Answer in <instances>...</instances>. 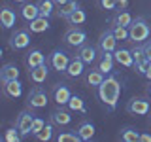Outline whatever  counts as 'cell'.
Listing matches in <instances>:
<instances>
[{"label": "cell", "instance_id": "cell-44", "mask_svg": "<svg viewBox=\"0 0 151 142\" xmlns=\"http://www.w3.org/2000/svg\"><path fill=\"white\" fill-rule=\"evenodd\" d=\"M13 2H15V4H25L27 0H13Z\"/></svg>", "mask_w": 151, "mask_h": 142}, {"label": "cell", "instance_id": "cell-6", "mask_svg": "<svg viewBox=\"0 0 151 142\" xmlns=\"http://www.w3.org/2000/svg\"><path fill=\"white\" fill-rule=\"evenodd\" d=\"M28 46H30V30L28 28H17L9 38V47L13 51H21L27 49Z\"/></svg>", "mask_w": 151, "mask_h": 142}, {"label": "cell", "instance_id": "cell-14", "mask_svg": "<svg viewBox=\"0 0 151 142\" xmlns=\"http://www.w3.org/2000/svg\"><path fill=\"white\" fill-rule=\"evenodd\" d=\"M47 76H49V66H47V63L40 64V66H34V68L28 70V78H30V82L36 83V85H42L47 80Z\"/></svg>", "mask_w": 151, "mask_h": 142}, {"label": "cell", "instance_id": "cell-11", "mask_svg": "<svg viewBox=\"0 0 151 142\" xmlns=\"http://www.w3.org/2000/svg\"><path fill=\"white\" fill-rule=\"evenodd\" d=\"M72 110H66L64 106H59L57 110L51 112V116H49V121H53L57 127H66V125H70V121H72V114H70Z\"/></svg>", "mask_w": 151, "mask_h": 142}, {"label": "cell", "instance_id": "cell-28", "mask_svg": "<svg viewBox=\"0 0 151 142\" xmlns=\"http://www.w3.org/2000/svg\"><path fill=\"white\" fill-rule=\"evenodd\" d=\"M66 106L70 108L72 112H79V114H87V106H85V102H83V99L81 97H78V95H72L70 97V101Z\"/></svg>", "mask_w": 151, "mask_h": 142}, {"label": "cell", "instance_id": "cell-38", "mask_svg": "<svg viewBox=\"0 0 151 142\" xmlns=\"http://www.w3.org/2000/svg\"><path fill=\"white\" fill-rule=\"evenodd\" d=\"M100 2V6L104 9H115L117 8V0H98Z\"/></svg>", "mask_w": 151, "mask_h": 142}, {"label": "cell", "instance_id": "cell-45", "mask_svg": "<svg viewBox=\"0 0 151 142\" xmlns=\"http://www.w3.org/2000/svg\"><path fill=\"white\" fill-rule=\"evenodd\" d=\"M147 95H149V97H151V83L147 85Z\"/></svg>", "mask_w": 151, "mask_h": 142}, {"label": "cell", "instance_id": "cell-27", "mask_svg": "<svg viewBox=\"0 0 151 142\" xmlns=\"http://www.w3.org/2000/svg\"><path fill=\"white\" fill-rule=\"evenodd\" d=\"M132 17L129 12H125V9H123V12H117L115 15H113V19H111V25H115V27H129L130 23H132Z\"/></svg>", "mask_w": 151, "mask_h": 142}, {"label": "cell", "instance_id": "cell-8", "mask_svg": "<svg viewBox=\"0 0 151 142\" xmlns=\"http://www.w3.org/2000/svg\"><path fill=\"white\" fill-rule=\"evenodd\" d=\"M151 110V104L145 97H132L129 102H127V112L132 114V116H145Z\"/></svg>", "mask_w": 151, "mask_h": 142}, {"label": "cell", "instance_id": "cell-19", "mask_svg": "<svg viewBox=\"0 0 151 142\" xmlns=\"http://www.w3.org/2000/svg\"><path fill=\"white\" fill-rule=\"evenodd\" d=\"M25 63H27L28 68H34V66H40V64L47 63V57H45L44 53H42V49L34 47V49H30V51L27 53V57H25Z\"/></svg>", "mask_w": 151, "mask_h": 142}, {"label": "cell", "instance_id": "cell-7", "mask_svg": "<svg viewBox=\"0 0 151 142\" xmlns=\"http://www.w3.org/2000/svg\"><path fill=\"white\" fill-rule=\"evenodd\" d=\"M34 117H36V114L32 112V108H30V110L19 112V116L15 117V127L21 131L23 138H25L27 135H30V129H32V123H34Z\"/></svg>", "mask_w": 151, "mask_h": 142}, {"label": "cell", "instance_id": "cell-1", "mask_svg": "<svg viewBox=\"0 0 151 142\" xmlns=\"http://www.w3.org/2000/svg\"><path fill=\"white\" fill-rule=\"evenodd\" d=\"M96 93H98V99L102 101L104 106H106L110 112H115L119 97H121V80H119V76L115 72L106 74L104 82L98 85Z\"/></svg>", "mask_w": 151, "mask_h": 142}, {"label": "cell", "instance_id": "cell-13", "mask_svg": "<svg viewBox=\"0 0 151 142\" xmlns=\"http://www.w3.org/2000/svg\"><path fill=\"white\" fill-rule=\"evenodd\" d=\"M113 57H115V63L125 66V68H134V57H132L130 49H125V47H117L113 51Z\"/></svg>", "mask_w": 151, "mask_h": 142}, {"label": "cell", "instance_id": "cell-24", "mask_svg": "<svg viewBox=\"0 0 151 142\" xmlns=\"http://www.w3.org/2000/svg\"><path fill=\"white\" fill-rule=\"evenodd\" d=\"M38 15H40V8H38V4H32V2L21 4V17L25 19L27 23H30L32 19H36Z\"/></svg>", "mask_w": 151, "mask_h": 142}, {"label": "cell", "instance_id": "cell-5", "mask_svg": "<svg viewBox=\"0 0 151 142\" xmlns=\"http://www.w3.org/2000/svg\"><path fill=\"white\" fill-rule=\"evenodd\" d=\"M64 44L70 46V47H81L85 42H87V32L83 30L81 27H70L68 30L64 32Z\"/></svg>", "mask_w": 151, "mask_h": 142}, {"label": "cell", "instance_id": "cell-35", "mask_svg": "<svg viewBox=\"0 0 151 142\" xmlns=\"http://www.w3.org/2000/svg\"><path fill=\"white\" fill-rule=\"evenodd\" d=\"M111 30L117 40H129V27H115L111 25Z\"/></svg>", "mask_w": 151, "mask_h": 142}, {"label": "cell", "instance_id": "cell-46", "mask_svg": "<svg viewBox=\"0 0 151 142\" xmlns=\"http://www.w3.org/2000/svg\"><path fill=\"white\" fill-rule=\"evenodd\" d=\"M149 121H151V116H149Z\"/></svg>", "mask_w": 151, "mask_h": 142}, {"label": "cell", "instance_id": "cell-25", "mask_svg": "<svg viewBox=\"0 0 151 142\" xmlns=\"http://www.w3.org/2000/svg\"><path fill=\"white\" fill-rule=\"evenodd\" d=\"M140 135H142V133L136 129V127L127 125V127H123V129H121L119 138H121L123 142H136V140H140Z\"/></svg>", "mask_w": 151, "mask_h": 142}, {"label": "cell", "instance_id": "cell-34", "mask_svg": "<svg viewBox=\"0 0 151 142\" xmlns=\"http://www.w3.org/2000/svg\"><path fill=\"white\" fill-rule=\"evenodd\" d=\"M130 51H132V57H134V63H140V61L147 59V57H145V51H144V46H140V44H136Z\"/></svg>", "mask_w": 151, "mask_h": 142}, {"label": "cell", "instance_id": "cell-15", "mask_svg": "<svg viewBox=\"0 0 151 142\" xmlns=\"http://www.w3.org/2000/svg\"><path fill=\"white\" fill-rule=\"evenodd\" d=\"M2 91L9 99H19L23 95V83L19 82V80H8V82H2Z\"/></svg>", "mask_w": 151, "mask_h": 142}, {"label": "cell", "instance_id": "cell-17", "mask_svg": "<svg viewBox=\"0 0 151 142\" xmlns=\"http://www.w3.org/2000/svg\"><path fill=\"white\" fill-rule=\"evenodd\" d=\"M0 23H2L4 30H9L12 27H15V23H17L15 9H12L9 6H4L2 9H0Z\"/></svg>", "mask_w": 151, "mask_h": 142}, {"label": "cell", "instance_id": "cell-2", "mask_svg": "<svg viewBox=\"0 0 151 142\" xmlns=\"http://www.w3.org/2000/svg\"><path fill=\"white\" fill-rule=\"evenodd\" d=\"M149 36H151V27H149L147 19L142 15L132 19V23L129 25V40L134 42V44H142Z\"/></svg>", "mask_w": 151, "mask_h": 142}, {"label": "cell", "instance_id": "cell-30", "mask_svg": "<svg viewBox=\"0 0 151 142\" xmlns=\"http://www.w3.org/2000/svg\"><path fill=\"white\" fill-rule=\"evenodd\" d=\"M66 21H68L70 25H74V27H79V25H83V23L87 21V13H85L81 8H78V9L72 13V15L66 19Z\"/></svg>", "mask_w": 151, "mask_h": 142}, {"label": "cell", "instance_id": "cell-18", "mask_svg": "<svg viewBox=\"0 0 151 142\" xmlns=\"http://www.w3.org/2000/svg\"><path fill=\"white\" fill-rule=\"evenodd\" d=\"M113 63H115V57L110 51H98V68L104 74L113 72Z\"/></svg>", "mask_w": 151, "mask_h": 142}, {"label": "cell", "instance_id": "cell-39", "mask_svg": "<svg viewBox=\"0 0 151 142\" xmlns=\"http://www.w3.org/2000/svg\"><path fill=\"white\" fill-rule=\"evenodd\" d=\"M142 46H144V51H145V57H147V61L151 63V38H147V40H145Z\"/></svg>", "mask_w": 151, "mask_h": 142}, {"label": "cell", "instance_id": "cell-37", "mask_svg": "<svg viewBox=\"0 0 151 142\" xmlns=\"http://www.w3.org/2000/svg\"><path fill=\"white\" fill-rule=\"evenodd\" d=\"M147 66H149V61H147V59H145V61H140V63H134V70H136V74L145 76V70H147Z\"/></svg>", "mask_w": 151, "mask_h": 142}, {"label": "cell", "instance_id": "cell-21", "mask_svg": "<svg viewBox=\"0 0 151 142\" xmlns=\"http://www.w3.org/2000/svg\"><path fill=\"white\" fill-rule=\"evenodd\" d=\"M49 17H44V15H38L36 19H32L30 23H28V30L30 32H36V34H40V32H45L49 30Z\"/></svg>", "mask_w": 151, "mask_h": 142}, {"label": "cell", "instance_id": "cell-12", "mask_svg": "<svg viewBox=\"0 0 151 142\" xmlns=\"http://www.w3.org/2000/svg\"><path fill=\"white\" fill-rule=\"evenodd\" d=\"M78 55L83 59L85 64H93L94 61L98 59V46H93V44H85L81 47H78Z\"/></svg>", "mask_w": 151, "mask_h": 142}, {"label": "cell", "instance_id": "cell-33", "mask_svg": "<svg viewBox=\"0 0 151 142\" xmlns=\"http://www.w3.org/2000/svg\"><path fill=\"white\" fill-rule=\"evenodd\" d=\"M21 138H23V135H21V131H19L17 127H12V129H8L4 133V140L6 142H19Z\"/></svg>", "mask_w": 151, "mask_h": 142}, {"label": "cell", "instance_id": "cell-9", "mask_svg": "<svg viewBox=\"0 0 151 142\" xmlns=\"http://www.w3.org/2000/svg\"><path fill=\"white\" fill-rule=\"evenodd\" d=\"M117 42L119 40L115 38V34H113L111 27L106 28V30L100 34V38H98V42H96L98 51H110V53H113V51L117 49Z\"/></svg>", "mask_w": 151, "mask_h": 142}, {"label": "cell", "instance_id": "cell-10", "mask_svg": "<svg viewBox=\"0 0 151 142\" xmlns=\"http://www.w3.org/2000/svg\"><path fill=\"white\" fill-rule=\"evenodd\" d=\"M51 95H53V101L59 104V106H66L72 97V91L66 83H55L53 89H51Z\"/></svg>", "mask_w": 151, "mask_h": 142}, {"label": "cell", "instance_id": "cell-40", "mask_svg": "<svg viewBox=\"0 0 151 142\" xmlns=\"http://www.w3.org/2000/svg\"><path fill=\"white\" fill-rule=\"evenodd\" d=\"M140 140L142 142H151V135H149V133H142V135H140Z\"/></svg>", "mask_w": 151, "mask_h": 142}, {"label": "cell", "instance_id": "cell-16", "mask_svg": "<svg viewBox=\"0 0 151 142\" xmlns=\"http://www.w3.org/2000/svg\"><path fill=\"white\" fill-rule=\"evenodd\" d=\"M85 72V63H83V59L79 55H76L70 59V64H68V68H66V76L68 78H79V76H83Z\"/></svg>", "mask_w": 151, "mask_h": 142}, {"label": "cell", "instance_id": "cell-31", "mask_svg": "<svg viewBox=\"0 0 151 142\" xmlns=\"http://www.w3.org/2000/svg\"><path fill=\"white\" fill-rule=\"evenodd\" d=\"M53 125H55L53 121L45 123V127H44V129H42L40 133H38V135H36V138H38V140H42V142L51 140V138H53Z\"/></svg>", "mask_w": 151, "mask_h": 142}, {"label": "cell", "instance_id": "cell-26", "mask_svg": "<svg viewBox=\"0 0 151 142\" xmlns=\"http://www.w3.org/2000/svg\"><path fill=\"white\" fill-rule=\"evenodd\" d=\"M78 8H81L79 6V2L78 0H68L66 4H63V6H59V17H63V19H68L72 13L76 12Z\"/></svg>", "mask_w": 151, "mask_h": 142}, {"label": "cell", "instance_id": "cell-41", "mask_svg": "<svg viewBox=\"0 0 151 142\" xmlns=\"http://www.w3.org/2000/svg\"><path fill=\"white\" fill-rule=\"evenodd\" d=\"M127 4H129V0H117V6H121V9H125Z\"/></svg>", "mask_w": 151, "mask_h": 142}, {"label": "cell", "instance_id": "cell-20", "mask_svg": "<svg viewBox=\"0 0 151 142\" xmlns=\"http://www.w3.org/2000/svg\"><path fill=\"white\" fill-rule=\"evenodd\" d=\"M76 131H78L79 138L87 142V140H91L93 136H94V131H96V129H94V123H93V121H89V120H83V121L78 125V129H76Z\"/></svg>", "mask_w": 151, "mask_h": 142}, {"label": "cell", "instance_id": "cell-3", "mask_svg": "<svg viewBox=\"0 0 151 142\" xmlns=\"http://www.w3.org/2000/svg\"><path fill=\"white\" fill-rule=\"evenodd\" d=\"M70 59H72V57L66 53L64 49L57 47V49H53L49 55H47V64H49L53 70H57V72L64 74L66 68H68V64H70Z\"/></svg>", "mask_w": 151, "mask_h": 142}, {"label": "cell", "instance_id": "cell-4", "mask_svg": "<svg viewBox=\"0 0 151 142\" xmlns=\"http://www.w3.org/2000/svg\"><path fill=\"white\" fill-rule=\"evenodd\" d=\"M47 102H49V97H47V91L40 85L32 87L27 95V106L32 108V110H40V108H45Z\"/></svg>", "mask_w": 151, "mask_h": 142}, {"label": "cell", "instance_id": "cell-36", "mask_svg": "<svg viewBox=\"0 0 151 142\" xmlns=\"http://www.w3.org/2000/svg\"><path fill=\"white\" fill-rule=\"evenodd\" d=\"M45 127V120L44 117H34V123H32V129H30V135L36 136L38 133H40L42 129Z\"/></svg>", "mask_w": 151, "mask_h": 142}, {"label": "cell", "instance_id": "cell-42", "mask_svg": "<svg viewBox=\"0 0 151 142\" xmlns=\"http://www.w3.org/2000/svg\"><path fill=\"white\" fill-rule=\"evenodd\" d=\"M144 78H147L149 82H151V63H149V66H147V70H145V76Z\"/></svg>", "mask_w": 151, "mask_h": 142}, {"label": "cell", "instance_id": "cell-43", "mask_svg": "<svg viewBox=\"0 0 151 142\" xmlns=\"http://www.w3.org/2000/svg\"><path fill=\"white\" fill-rule=\"evenodd\" d=\"M53 2L57 4V6H63V4H66V2H68V0H53Z\"/></svg>", "mask_w": 151, "mask_h": 142}, {"label": "cell", "instance_id": "cell-29", "mask_svg": "<svg viewBox=\"0 0 151 142\" xmlns=\"http://www.w3.org/2000/svg\"><path fill=\"white\" fill-rule=\"evenodd\" d=\"M38 8H40V15L44 17H51L55 13V6L57 4L53 2V0H38Z\"/></svg>", "mask_w": 151, "mask_h": 142}, {"label": "cell", "instance_id": "cell-22", "mask_svg": "<svg viewBox=\"0 0 151 142\" xmlns=\"http://www.w3.org/2000/svg\"><path fill=\"white\" fill-rule=\"evenodd\" d=\"M104 78H106V74H104L102 70L96 66V68H91V70L87 72V76H85V82H87V85H91V87L98 89V85L104 82Z\"/></svg>", "mask_w": 151, "mask_h": 142}, {"label": "cell", "instance_id": "cell-32", "mask_svg": "<svg viewBox=\"0 0 151 142\" xmlns=\"http://www.w3.org/2000/svg\"><path fill=\"white\" fill-rule=\"evenodd\" d=\"M57 140L59 142H79L81 138H79L78 131H64V133L57 135Z\"/></svg>", "mask_w": 151, "mask_h": 142}, {"label": "cell", "instance_id": "cell-23", "mask_svg": "<svg viewBox=\"0 0 151 142\" xmlns=\"http://www.w3.org/2000/svg\"><path fill=\"white\" fill-rule=\"evenodd\" d=\"M0 80L8 82V80H19V66L15 63H6L0 68Z\"/></svg>", "mask_w": 151, "mask_h": 142}]
</instances>
